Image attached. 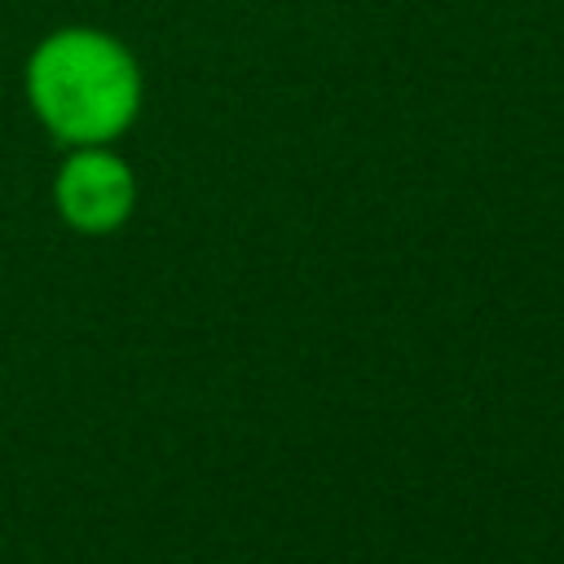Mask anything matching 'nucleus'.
Masks as SVG:
<instances>
[{"label": "nucleus", "mask_w": 564, "mask_h": 564, "mask_svg": "<svg viewBox=\"0 0 564 564\" xmlns=\"http://www.w3.org/2000/svg\"><path fill=\"white\" fill-rule=\"evenodd\" d=\"M26 97L53 137L101 145L137 119L141 70L115 35L66 26L35 44L26 62Z\"/></svg>", "instance_id": "obj_1"}, {"label": "nucleus", "mask_w": 564, "mask_h": 564, "mask_svg": "<svg viewBox=\"0 0 564 564\" xmlns=\"http://www.w3.org/2000/svg\"><path fill=\"white\" fill-rule=\"evenodd\" d=\"M53 194H57V212L75 229L106 234V229H115V225L128 220L132 198H137V185H132V172H128L123 159H115L101 145H79L62 163Z\"/></svg>", "instance_id": "obj_2"}]
</instances>
